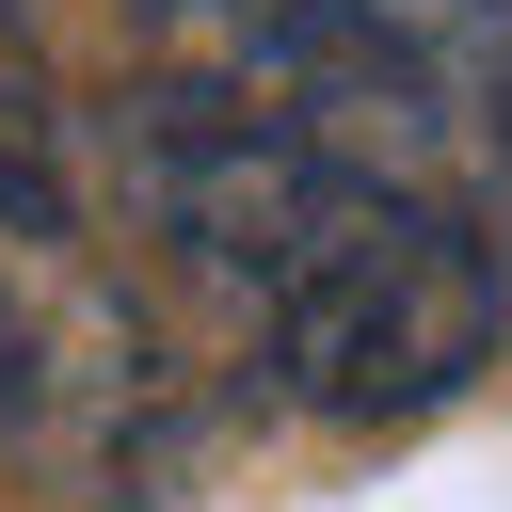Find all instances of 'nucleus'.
Returning a JSON list of instances; mask_svg holds the SVG:
<instances>
[{"label": "nucleus", "mask_w": 512, "mask_h": 512, "mask_svg": "<svg viewBox=\"0 0 512 512\" xmlns=\"http://www.w3.org/2000/svg\"><path fill=\"white\" fill-rule=\"evenodd\" d=\"M0 240H64V112H48V64L16 48V16H0Z\"/></svg>", "instance_id": "obj_3"}, {"label": "nucleus", "mask_w": 512, "mask_h": 512, "mask_svg": "<svg viewBox=\"0 0 512 512\" xmlns=\"http://www.w3.org/2000/svg\"><path fill=\"white\" fill-rule=\"evenodd\" d=\"M128 192L224 288V320L256 336V368L304 416L400 432V416L464 400L512 336V272H496V240L448 176L352 160V144L272 128L240 96H192L160 64L128 96Z\"/></svg>", "instance_id": "obj_1"}, {"label": "nucleus", "mask_w": 512, "mask_h": 512, "mask_svg": "<svg viewBox=\"0 0 512 512\" xmlns=\"http://www.w3.org/2000/svg\"><path fill=\"white\" fill-rule=\"evenodd\" d=\"M16 384H32V336H16V288H0V416H16Z\"/></svg>", "instance_id": "obj_4"}, {"label": "nucleus", "mask_w": 512, "mask_h": 512, "mask_svg": "<svg viewBox=\"0 0 512 512\" xmlns=\"http://www.w3.org/2000/svg\"><path fill=\"white\" fill-rule=\"evenodd\" d=\"M352 16L416 64V96H432L464 192L512 224V0H352Z\"/></svg>", "instance_id": "obj_2"}]
</instances>
